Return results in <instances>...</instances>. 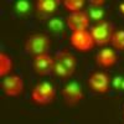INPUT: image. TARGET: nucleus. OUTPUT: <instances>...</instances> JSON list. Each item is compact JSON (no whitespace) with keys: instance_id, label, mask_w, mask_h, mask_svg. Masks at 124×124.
Returning <instances> with one entry per match:
<instances>
[{"instance_id":"1","label":"nucleus","mask_w":124,"mask_h":124,"mask_svg":"<svg viewBox=\"0 0 124 124\" xmlns=\"http://www.w3.org/2000/svg\"><path fill=\"white\" fill-rule=\"evenodd\" d=\"M77 67V58L72 55L70 51L62 50L57 54L55 58V66L54 72L58 78L67 79L72 77Z\"/></svg>"},{"instance_id":"2","label":"nucleus","mask_w":124,"mask_h":124,"mask_svg":"<svg viewBox=\"0 0 124 124\" xmlns=\"http://www.w3.org/2000/svg\"><path fill=\"white\" fill-rule=\"evenodd\" d=\"M50 39L45 34H34L31 35L25 42V50L29 55L32 56H40V55H45L50 50Z\"/></svg>"},{"instance_id":"3","label":"nucleus","mask_w":124,"mask_h":124,"mask_svg":"<svg viewBox=\"0 0 124 124\" xmlns=\"http://www.w3.org/2000/svg\"><path fill=\"white\" fill-rule=\"evenodd\" d=\"M31 98L37 104H41V106L50 104L56 98V89L50 82H40L32 89Z\"/></svg>"},{"instance_id":"4","label":"nucleus","mask_w":124,"mask_h":124,"mask_svg":"<svg viewBox=\"0 0 124 124\" xmlns=\"http://www.w3.org/2000/svg\"><path fill=\"white\" fill-rule=\"evenodd\" d=\"M114 34L113 25L109 21H101L94 25L91 30V35L94 40V44L98 46H104L112 41V36Z\"/></svg>"},{"instance_id":"5","label":"nucleus","mask_w":124,"mask_h":124,"mask_svg":"<svg viewBox=\"0 0 124 124\" xmlns=\"http://www.w3.org/2000/svg\"><path fill=\"white\" fill-rule=\"evenodd\" d=\"M71 45L78 51H89L94 46V40L89 31L82 30V31H75L71 35Z\"/></svg>"},{"instance_id":"6","label":"nucleus","mask_w":124,"mask_h":124,"mask_svg":"<svg viewBox=\"0 0 124 124\" xmlns=\"http://www.w3.org/2000/svg\"><path fill=\"white\" fill-rule=\"evenodd\" d=\"M63 101L66 102V104L70 107L77 106L78 103L83 98V93H82V88L79 86L78 82H71L67 86H65L61 91Z\"/></svg>"},{"instance_id":"7","label":"nucleus","mask_w":124,"mask_h":124,"mask_svg":"<svg viewBox=\"0 0 124 124\" xmlns=\"http://www.w3.org/2000/svg\"><path fill=\"white\" fill-rule=\"evenodd\" d=\"M1 88L5 92V94L9 97H16L19 94H21V92L24 89V82L23 78L14 75V76H6L3 82H1Z\"/></svg>"},{"instance_id":"8","label":"nucleus","mask_w":124,"mask_h":124,"mask_svg":"<svg viewBox=\"0 0 124 124\" xmlns=\"http://www.w3.org/2000/svg\"><path fill=\"white\" fill-rule=\"evenodd\" d=\"M54 66L55 60L47 54L36 56L32 62V68L39 76H48L54 71Z\"/></svg>"},{"instance_id":"9","label":"nucleus","mask_w":124,"mask_h":124,"mask_svg":"<svg viewBox=\"0 0 124 124\" xmlns=\"http://www.w3.org/2000/svg\"><path fill=\"white\" fill-rule=\"evenodd\" d=\"M88 85L92 91L106 93L109 89V77L104 72H94L88 78Z\"/></svg>"},{"instance_id":"10","label":"nucleus","mask_w":124,"mask_h":124,"mask_svg":"<svg viewBox=\"0 0 124 124\" xmlns=\"http://www.w3.org/2000/svg\"><path fill=\"white\" fill-rule=\"evenodd\" d=\"M67 25L68 27L73 31H82V30H87L89 25V16L85 11H77V13H72L67 17Z\"/></svg>"},{"instance_id":"11","label":"nucleus","mask_w":124,"mask_h":124,"mask_svg":"<svg viewBox=\"0 0 124 124\" xmlns=\"http://www.w3.org/2000/svg\"><path fill=\"white\" fill-rule=\"evenodd\" d=\"M58 1L57 0H39L36 3V13L39 19H48L54 16L57 11L58 8Z\"/></svg>"},{"instance_id":"12","label":"nucleus","mask_w":124,"mask_h":124,"mask_svg":"<svg viewBox=\"0 0 124 124\" xmlns=\"http://www.w3.org/2000/svg\"><path fill=\"white\" fill-rule=\"evenodd\" d=\"M96 61H97V65L99 67H102V68H110V67H113L117 63L118 56L112 48H103V50H101L98 52V55L96 57Z\"/></svg>"},{"instance_id":"13","label":"nucleus","mask_w":124,"mask_h":124,"mask_svg":"<svg viewBox=\"0 0 124 124\" xmlns=\"http://www.w3.org/2000/svg\"><path fill=\"white\" fill-rule=\"evenodd\" d=\"M11 65L13 62L10 60V57L5 52H0V76L6 77L5 75H8L11 71Z\"/></svg>"},{"instance_id":"14","label":"nucleus","mask_w":124,"mask_h":124,"mask_svg":"<svg viewBox=\"0 0 124 124\" xmlns=\"http://www.w3.org/2000/svg\"><path fill=\"white\" fill-rule=\"evenodd\" d=\"M112 45L119 51H124V30L116 31L112 36Z\"/></svg>"},{"instance_id":"15","label":"nucleus","mask_w":124,"mask_h":124,"mask_svg":"<svg viewBox=\"0 0 124 124\" xmlns=\"http://www.w3.org/2000/svg\"><path fill=\"white\" fill-rule=\"evenodd\" d=\"M62 4L65 5V8L67 10H70V11H72V13L81 11V9L85 6L83 0H63Z\"/></svg>"},{"instance_id":"16","label":"nucleus","mask_w":124,"mask_h":124,"mask_svg":"<svg viewBox=\"0 0 124 124\" xmlns=\"http://www.w3.org/2000/svg\"><path fill=\"white\" fill-rule=\"evenodd\" d=\"M88 15L92 20L101 23V21H103V17L106 16V10L103 8H89Z\"/></svg>"},{"instance_id":"17","label":"nucleus","mask_w":124,"mask_h":124,"mask_svg":"<svg viewBox=\"0 0 124 124\" xmlns=\"http://www.w3.org/2000/svg\"><path fill=\"white\" fill-rule=\"evenodd\" d=\"M14 9H15L16 14H19L20 16H26L30 13V3L25 1V0H20V1L15 4Z\"/></svg>"},{"instance_id":"18","label":"nucleus","mask_w":124,"mask_h":124,"mask_svg":"<svg viewBox=\"0 0 124 124\" xmlns=\"http://www.w3.org/2000/svg\"><path fill=\"white\" fill-rule=\"evenodd\" d=\"M48 27L52 30L54 32H62V31H63V27H65V24L61 19L52 17L48 23Z\"/></svg>"},{"instance_id":"19","label":"nucleus","mask_w":124,"mask_h":124,"mask_svg":"<svg viewBox=\"0 0 124 124\" xmlns=\"http://www.w3.org/2000/svg\"><path fill=\"white\" fill-rule=\"evenodd\" d=\"M112 86L117 91H124V77L123 76H116L112 81Z\"/></svg>"},{"instance_id":"20","label":"nucleus","mask_w":124,"mask_h":124,"mask_svg":"<svg viewBox=\"0 0 124 124\" xmlns=\"http://www.w3.org/2000/svg\"><path fill=\"white\" fill-rule=\"evenodd\" d=\"M104 5V0H91V8H102Z\"/></svg>"},{"instance_id":"21","label":"nucleus","mask_w":124,"mask_h":124,"mask_svg":"<svg viewBox=\"0 0 124 124\" xmlns=\"http://www.w3.org/2000/svg\"><path fill=\"white\" fill-rule=\"evenodd\" d=\"M119 10H120V14H122V16L124 17V3H122V4L119 5Z\"/></svg>"}]
</instances>
